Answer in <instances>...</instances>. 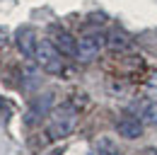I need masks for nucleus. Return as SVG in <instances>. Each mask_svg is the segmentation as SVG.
<instances>
[{
  "instance_id": "nucleus-10",
  "label": "nucleus",
  "mask_w": 157,
  "mask_h": 155,
  "mask_svg": "<svg viewBox=\"0 0 157 155\" xmlns=\"http://www.w3.org/2000/svg\"><path fill=\"white\" fill-rule=\"evenodd\" d=\"M106 44H109L111 49H126V46H128V37L121 34V32H114L111 37L106 39Z\"/></svg>"
},
{
  "instance_id": "nucleus-1",
  "label": "nucleus",
  "mask_w": 157,
  "mask_h": 155,
  "mask_svg": "<svg viewBox=\"0 0 157 155\" xmlns=\"http://www.w3.org/2000/svg\"><path fill=\"white\" fill-rule=\"evenodd\" d=\"M78 126V109L73 104H58L48 112V136L53 141L65 138Z\"/></svg>"
},
{
  "instance_id": "nucleus-5",
  "label": "nucleus",
  "mask_w": 157,
  "mask_h": 155,
  "mask_svg": "<svg viewBox=\"0 0 157 155\" xmlns=\"http://www.w3.org/2000/svg\"><path fill=\"white\" fill-rule=\"evenodd\" d=\"M48 37H51V41L56 44V49H58L63 56H75V54H78V41L70 37L63 27H56V24H53V27L48 29Z\"/></svg>"
},
{
  "instance_id": "nucleus-11",
  "label": "nucleus",
  "mask_w": 157,
  "mask_h": 155,
  "mask_svg": "<svg viewBox=\"0 0 157 155\" xmlns=\"http://www.w3.org/2000/svg\"><path fill=\"white\" fill-rule=\"evenodd\" d=\"M143 121H145L147 126H157V102H152V104L145 107V112H143Z\"/></svg>"
},
{
  "instance_id": "nucleus-13",
  "label": "nucleus",
  "mask_w": 157,
  "mask_h": 155,
  "mask_svg": "<svg viewBox=\"0 0 157 155\" xmlns=\"http://www.w3.org/2000/svg\"><path fill=\"white\" fill-rule=\"evenodd\" d=\"M51 155H60V150H51Z\"/></svg>"
},
{
  "instance_id": "nucleus-2",
  "label": "nucleus",
  "mask_w": 157,
  "mask_h": 155,
  "mask_svg": "<svg viewBox=\"0 0 157 155\" xmlns=\"http://www.w3.org/2000/svg\"><path fill=\"white\" fill-rule=\"evenodd\" d=\"M34 61L39 63L44 73H51V75L63 73V54L56 49V44L51 39H39V44L34 49Z\"/></svg>"
},
{
  "instance_id": "nucleus-3",
  "label": "nucleus",
  "mask_w": 157,
  "mask_h": 155,
  "mask_svg": "<svg viewBox=\"0 0 157 155\" xmlns=\"http://www.w3.org/2000/svg\"><path fill=\"white\" fill-rule=\"evenodd\" d=\"M101 49H104V39L99 34H85V37L78 39V54H75V58L80 63H92L101 54Z\"/></svg>"
},
{
  "instance_id": "nucleus-7",
  "label": "nucleus",
  "mask_w": 157,
  "mask_h": 155,
  "mask_svg": "<svg viewBox=\"0 0 157 155\" xmlns=\"http://www.w3.org/2000/svg\"><path fill=\"white\" fill-rule=\"evenodd\" d=\"M15 39H17V46H20V51L24 56H34V49H36L39 39H36V32L32 27H20Z\"/></svg>"
},
{
  "instance_id": "nucleus-4",
  "label": "nucleus",
  "mask_w": 157,
  "mask_h": 155,
  "mask_svg": "<svg viewBox=\"0 0 157 155\" xmlns=\"http://www.w3.org/2000/svg\"><path fill=\"white\" fill-rule=\"evenodd\" d=\"M51 104H53V95H51V92L36 95L32 102H29V109H27V124H36V121H41L44 116H48Z\"/></svg>"
},
{
  "instance_id": "nucleus-12",
  "label": "nucleus",
  "mask_w": 157,
  "mask_h": 155,
  "mask_svg": "<svg viewBox=\"0 0 157 155\" xmlns=\"http://www.w3.org/2000/svg\"><path fill=\"white\" fill-rule=\"evenodd\" d=\"M147 87H150V90H157V73L152 78H150V82H147Z\"/></svg>"
},
{
  "instance_id": "nucleus-6",
  "label": "nucleus",
  "mask_w": 157,
  "mask_h": 155,
  "mask_svg": "<svg viewBox=\"0 0 157 155\" xmlns=\"http://www.w3.org/2000/svg\"><path fill=\"white\" fill-rule=\"evenodd\" d=\"M116 131L121 133V138L136 141V138H140V133H143V121L136 119V116H131V114H123L116 121Z\"/></svg>"
},
{
  "instance_id": "nucleus-8",
  "label": "nucleus",
  "mask_w": 157,
  "mask_h": 155,
  "mask_svg": "<svg viewBox=\"0 0 157 155\" xmlns=\"http://www.w3.org/2000/svg\"><path fill=\"white\" fill-rule=\"evenodd\" d=\"M41 85V75L36 68H24V87L27 90H36Z\"/></svg>"
},
{
  "instance_id": "nucleus-9",
  "label": "nucleus",
  "mask_w": 157,
  "mask_h": 155,
  "mask_svg": "<svg viewBox=\"0 0 157 155\" xmlns=\"http://www.w3.org/2000/svg\"><path fill=\"white\" fill-rule=\"evenodd\" d=\"M97 153L99 155H121V150H118L109 138H99L97 141Z\"/></svg>"
}]
</instances>
